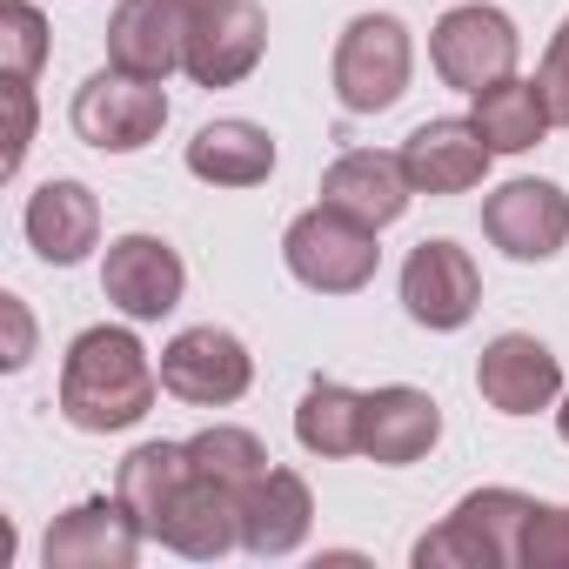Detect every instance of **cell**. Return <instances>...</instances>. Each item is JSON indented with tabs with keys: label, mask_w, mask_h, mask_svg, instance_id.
I'll return each mask as SVG.
<instances>
[{
	"label": "cell",
	"mask_w": 569,
	"mask_h": 569,
	"mask_svg": "<svg viewBox=\"0 0 569 569\" xmlns=\"http://www.w3.org/2000/svg\"><path fill=\"white\" fill-rule=\"evenodd\" d=\"M48 61V21L34 0H0V81H34Z\"/></svg>",
	"instance_id": "26"
},
{
	"label": "cell",
	"mask_w": 569,
	"mask_h": 569,
	"mask_svg": "<svg viewBox=\"0 0 569 569\" xmlns=\"http://www.w3.org/2000/svg\"><path fill=\"white\" fill-rule=\"evenodd\" d=\"M402 309L416 329L456 336L476 309H482V274L469 261V248L456 241H416L402 261Z\"/></svg>",
	"instance_id": "9"
},
{
	"label": "cell",
	"mask_w": 569,
	"mask_h": 569,
	"mask_svg": "<svg viewBox=\"0 0 569 569\" xmlns=\"http://www.w3.org/2000/svg\"><path fill=\"white\" fill-rule=\"evenodd\" d=\"M161 396V369L148 362L134 329H81L68 362H61V416L81 436H114L134 429Z\"/></svg>",
	"instance_id": "1"
},
{
	"label": "cell",
	"mask_w": 569,
	"mask_h": 569,
	"mask_svg": "<svg viewBox=\"0 0 569 569\" xmlns=\"http://www.w3.org/2000/svg\"><path fill=\"white\" fill-rule=\"evenodd\" d=\"M268 54V14L254 0H194L188 8V48L181 74L194 88H241Z\"/></svg>",
	"instance_id": "7"
},
{
	"label": "cell",
	"mask_w": 569,
	"mask_h": 569,
	"mask_svg": "<svg viewBox=\"0 0 569 569\" xmlns=\"http://www.w3.org/2000/svg\"><path fill=\"white\" fill-rule=\"evenodd\" d=\"M68 121H74V134H81L94 154H141V148L168 128V94H161V81L101 68V74H88V81L74 88Z\"/></svg>",
	"instance_id": "6"
},
{
	"label": "cell",
	"mask_w": 569,
	"mask_h": 569,
	"mask_svg": "<svg viewBox=\"0 0 569 569\" xmlns=\"http://www.w3.org/2000/svg\"><path fill=\"white\" fill-rule=\"evenodd\" d=\"M436 442H442V409H436L429 389H409V382L369 389V409H362V456H369V462L409 469V462H422Z\"/></svg>",
	"instance_id": "18"
},
{
	"label": "cell",
	"mask_w": 569,
	"mask_h": 569,
	"mask_svg": "<svg viewBox=\"0 0 569 569\" xmlns=\"http://www.w3.org/2000/svg\"><path fill=\"white\" fill-rule=\"evenodd\" d=\"M181 289H188V268L181 254L161 241V234H121L108 241V261H101V296L128 316V322H161L181 309Z\"/></svg>",
	"instance_id": "12"
},
{
	"label": "cell",
	"mask_w": 569,
	"mask_h": 569,
	"mask_svg": "<svg viewBox=\"0 0 569 569\" xmlns=\"http://www.w3.org/2000/svg\"><path fill=\"white\" fill-rule=\"evenodd\" d=\"M141 542H148V529L134 522V509L121 496H88L48 522L41 562L48 569H128L141 556Z\"/></svg>",
	"instance_id": "11"
},
{
	"label": "cell",
	"mask_w": 569,
	"mask_h": 569,
	"mask_svg": "<svg viewBox=\"0 0 569 569\" xmlns=\"http://www.w3.org/2000/svg\"><path fill=\"white\" fill-rule=\"evenodd\" d=\"M409 194L416 188L402 174V154H382V148H349V154H336L322 168V201L342 208V214H356V221H369V228L402 221Z\"/></svg>",
	"instance_id": "20"
},
{
	"label": "cell",
	"mask_w": 569,
	"mask_h": 569,
	"mask_svg": "<svg viewBox=\"0 0 569 569\" xmlns=\"http://www.w3.org/2000/svg\"><path fill=\"white\" fill-rule=\"evenodd\" d=\"M396 154H402V174L416 194H469V188H482V174L496 161L489 141L476 134V121H456V114L422 121Z\"/></svg>",
	"instance_id": "15"
},
{
	"label": "cell",
	"mask_w": 569,
	"mask_h": 569,
	"mask_svg": "<svg viewBox=\"0 0 569 569\" xmlns=\"http://www.w3.org/2000/svg\"><path fill=\"white\" fill-rule=\"evenodd\" d=\"M482 234L509 261H549L569 248V194L542 174H516L482 201Z\"/></svg>",
	"instance_id": "10"
},
{
	"label": "cell",
	"mask_w": 569,
	"mask_h": 569,
	"mask_svg": "<svg viewBox=\"0 0 569 569\" xmlns=\"http://www.w3.org/2000/svg\"><path fill=\"white\" fill-rule=\"evenodd\" d=\"M0 316H8V369H28V356H34V322H28V302L21 296H0Z\"/></svg>",
	"instance_id": "30"
},
{
	"label": "cell",
	"mask_w": 569,
	"mask_h": 569,
	"mask_svg": "<svg viewBox=\"0 0 569 569\" xmlns=\"http://www.w3.org/2000/svg\"><path fill=\"white\" fill-rule=\"evenodd\" d=\"M556 436H562V442H569V389H562V396H556Z\"/></svg>",
	"instance_id": "31"
},
{
	"label": "cell",
	"mask_w": 569,
	"mask_h": 569,
	"mask_svg": "<svg viewBox=\"0 0 569 569\" xmlns=\"http://www.w3.org/2000/svg\"><path fill=\"white\" fill-rule=\"evenodd\" d=\"M536 88H542V101H549V121H556V128H569V14H562V28H556V34H549V48H542Z\"/></svg>",
	"instance_id": "28"
},
{
	"label": "cell",
	"mask_w": 569,
	"mask_h": 569,
	"mask_svg": "<svg viewBox=\"0 0 569 569\" xmlns=\"http://www.w3.org/2000/svg\"><path fill=\"white\" fill-rule=\"evenodd\" d=\"M188 8L194 0H121L108 14V68L168 81L188 48Z\"/></svg>",
	"instance_id": "13"
},
{
	"label": "cell",
	"mask_w": 569,
	"mask_h": 569,
	"mask_svg": "<svg viewBox=\"0 0 569 569\" xmlns=\"http://www.w3.org/2000/svg\"><path fill=\"white\" fill-rule=\"evenodd\" d=\"M188 174L208 188H254L274 174V134L261 121H208L188 141Z\"/></svg>",
	"instance_id": "21"
},
{
	"label": "cell",
	"mask_w": 569,
	"mask_h": 569,
	"mask_svg": "<svg viewBox=\"0 0 569 569\" xmlns=\"http://www.w3.org/2000/svg\"><path fill=\"white\" fill-rule=\"evenodd\" d=\"M188 462L201 469V476H214V482H228L234 496L268 469V449H261V436L254 429H241V422H214V429H201V436H188Z\"/></svg>",
	"instance_id": "25"
},
{
	"label": "cell",
	"mask_w": 569,
	"mask_h": 569,
	"mask_svg": "<svg viewBox=\"0 0 569 569\" xmlns=\"http://www.w3.org/2000/svg\"><path fill=\"white\" fill-rule=\"evenodd\" d=\"M516 54H522V34L502 8H482V0H469V8H449L436 28H429V68L442 74V88L456 94H482L496 81L516 74Z\"/></svg>",
	"instance_id": "5"
},
{
	"label": "cell",
	"mask_w": 569,
	"mask_h": 569,
	"mask_svg": "<svg viewBox=\"0 0 569 569\" xmlns=\"http://www.w3.org/2000/svg\"><path fill=\"white\" fill-rule=\"evenodd\" d=\"M21 228L48 268H74V261H88V248H101V201L88 181H41L28 194Z\"/></svg>",
	"instance_id": "19"
},
{
	"label": "cell",
	"mask_w": 569,
	"mask_h": 569,
	"mask_svg": "<svg viewBox=\"0 0 569 569\" xmlns=\"http://www.w3.org/2000/svg\"><path fill=\"white\" fill-rule=\"evenodd\" d=\"M376 234L382 228L316 201V208H302L289 221V234H281V261H289V274L302 281V289H316V296H356V289L376 281V261H382Z\"/></svg>",
	"instance_id": "3"
},
{
	"label": "cell",
	"mask_w": 569,
	"mask_h": 569,
	"mask_svg": "<svg viewBox=\"0 0 569 569\" xmlns=\"http://www.w3.org/2000/svg\"><path fill=\"white\" fill-rule=\"evenodd\" d=\"M536 496L522 489H469L409 556L416 569H522V522H529Z\"/></svg>",
	"instance_id": "2"
},
{
	"label": "cell",
	"mask_w": 569,
	"mask_h": 569,
	"mask_svg": "<svg viewBox=\"0 0 569 569\" xmlns=\"http://www.w3.org/2000/svg\"><path fill=\"white\" fill-rule=\"evenodd\" d=\"M469 121H476V134L489 141V154H529V148L556 128V121H549L542 88H536V81H522V74H509V81L482 88V94H476V108H469Z\"/></svg>",
	"instance_id": "22"
},
{
	"label": "cell",
	"mask_w": 569,
	"mask_h": 569,
	"mask_svg": "<svg viewBox=\"0 0 569 569\" xmlns=\"http://www.w3.org/2000/svg\"><path fill=\"white\" fill-rule=\"evenodd\" d=\"M362 409L369 396L349 382H309V396L296 402V442L322 462L336 456H362Z\"/></svg>",
	"instance_id": "24"
},
{
	"label": "cell",
	"mask_w": 569,
	"mask_h": 569,
	"mask_svg": "<svg viewBox=\"0 0 569 569\" xmlns=\"http://www.w3.org/2000/svg\"><path fill=\"white\" fill-rule=\"evenodd\" d=\"M154 542L174 549V556H188V562H214V556L241 549V496H234L228 482H214V476L194 469V476L181 482V496L168 502Z\"/></svg>",
	"instance_id": "16"
},
{
	"label": "cell",
	"mask_w": 569,
	"mask_h": 569,
	"mask_svg": "<svg viewBox=\"0 0 569 569\" xmlns=\"http://www.w3.org/2000/svg\"><path fill=\"white\" fill-rule=\"evenodd\" d=\"M188 476H194L188 442H141V449H128V462L114 476V496L134 509V522L148 529V542H154V529H161V516H168V502L181 496Z\"/></svg>",
	"instance_id": "23"
},
{
	"label": "cell",
	"mask_w": 569,
	"mask_h": 569,
	"mask_svg": "<svg viewBox=\"0 0 569 569\" xmlns=\"http://www.w3.org/2000/svg\"><path fill=\"white\" fill-rule=\"evenodd\" d=\"M416 41L396 14H356L336 41V101L349 114H389L409 94Z\"/></svg>",
	"instance_id": "4"
},
{
	"label": "cell",
	"mask_w": 569,
	"mask_h": 569,
	"mask_svg": "<svg viewBox=\"0 0 569 569\" xmlns=\"http://www.w3.org/2000/svg\"><path fill=\"white\" fill-rule=\"evenodd\" d=\"M254 382V356L241 349V336L201 322V329H181L168 349H161V389L174 402H194V409H228L241 402Z\"/></svg>",
	"instance_id": "8"
},
{
	"label": "cell",
	"mask_w": 569,
	"mask_h": 569,
	"mask_svg": "<svg viewBox=\"0 0 569 569\" xmlns=\"http://www.w3.org/2000/svg\"><path fill=\"white\" fill-rule=\"evenodd\" d=\"M8 154H0V174H21V161H28V148H34V81H8Z\"/></svg>",
	"instance_id": "29"
},
{
	"label": "cell",
	"mask_w": 569,
	"mask_h": 569,
	"mask_svg": "<svg viewBox=\"0 0 569 569\" xmlns=\"http://www.w3.org/2000/svg\"><path fill=\"white\" fill-rule=\"evenodd\" d=\"M476 389L496 416H536V409H556L562 396V362L536 342V336H496L482 356H476Z\"/></svg>",
	"instance_id": "14"
},
{
	"label": "cell",
	"mask_w": 569,
	"mask_h": 569,
	"mask_svg": "<svg viewBox=\"0 0 569 569\" xmlns=\"http://www.w3.org/2000/svg\"><path fill=\"white\" fill-rule=\"evenodd\" d=\"M522 569H569V502H536L522 522Z\"/></svg>",
	"instance_id": "27"
},
{
	"label": "cell",
	"mask_w": 569,
	"mask_h": 569,
	"mask_svg": "<svg viewBox=\"0 0 569 569\" xmlns=\"http://www.w3.org/2000/svg\"><path fill=\"white\" fill-rule=\"evenodd\" d=\"M316 529V496L296 469H261L241 489V549L248 556H296Z\"/></svg>",
	"instance_id": "17"
}]
</instances>
